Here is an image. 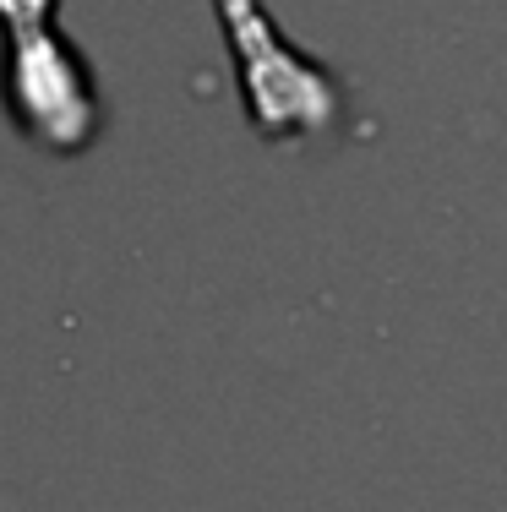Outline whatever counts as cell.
<instances>
[{"mask_svg":"<svg viewBox=\"0 0 507 512\" xmlns=\"http://www.w3.org/2000/svg\"><path fill=\"white\" fill-rule=\"evenodd\" d=\"M219 11L235 60L246 66V104L262 137H300L328 126L338 115V88L328 71L289 50L257 0H219Z\"/></svg>","mask_w":507,"mask_h":512,"instance_id":"1","label":"cell"}]
</instances>
